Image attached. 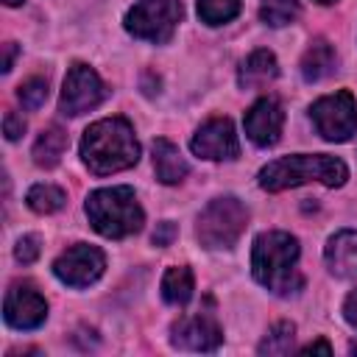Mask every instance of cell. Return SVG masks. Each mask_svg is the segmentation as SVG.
Returning <instances> with one entry per match:
<instances>
[{
    "label": "cell",
    "instance_id": "obj_1",
    "mask_svg": "<svg viewBox=\"0 0 357 357\" xmlns=\"http://www.w3.org/2000/svg\"><path fill=\"white\" fill-rule=\"evenodd\" d=\"M81 159L95 176L120 173L137 165L139 142L126 117H106L92 123L81 139Z\"/></svg>",
    "mask_w": 357,
    "mask_h": 357
},
{
    "label": "cell",
    "instance_id": "obj_2",
    "mask_svg": "<svg viewBox=\"0 0 357 357\" xmlns=\"http://www.w3.org/2000/svg\"><path fill=\"white\" fill-rule=\"evenodd\" d=\"M254 279L276 296H293L304 279L298 273V240L287 231H262L251 248Z\"/></svg>",
    "mask_w": 357,
    "mask_h": 357
},
{
    "label": "cell",
    "instance_id": "obj_3",
    "mask_svg": "<svg viewBox=\"0 0 357 357\" xmlns=\"http://www.w3.org/2000/svg\"><path fill=\"white\" fill-rule=\"evenodd\" d=\"M349 178V167L329 153H296L268 162L259 170V187L268 192H282L307 181H321L326 187H340Z\"/></svg>",
    "mask_w": 357,
    "mask_h": 357
},
{
    "label": "cell",
    "instance_id": "obj_4",
    "mask_svg": "<svg viewBox=\"0 0 357 357\" xmlns=\"http://www.w3.org/2000/svg\"><path fill=\"white\" fill-rule=\"evenodd\" d=\"M86 218L92 229L103 237L120 240L142 229V206L131 187H103L89 192L86 198Z\"/></svg>",
    "mask_w": 357,
    "mask_h": 357
},
{
    "label": "cell",
    "instance_id": "obj_5",
    "mask_svg": "<svg viewBox=\"0 0 357 357\" xmlns=\"http://www.w3.org/2000/svg\"><path fill=\"white\" fill-rule=\"evenodd\" d=\"M245 223H248V209L237 198L223 195L201 209L195 237L204 248H231L245 231Z\"/></svg>",
    "mask_w": 357,
    "mask_h": 357
},
{
    "label": "cell",
    "instance_id": "obj_6",
    "mask_svg": "<svg viewBox=\"0 0 357 357\" xmlns=\"http://www.w3.org/2000/svg\"><path fill=\"white\" fill-rule=\"evenodd\" d=\"M181 0H139L126 14V31L137 39L165 45L181 20Z\"/></svg>",
    "mask_w": 357,
    "mask_h": 357
},
{
    "label": "cell",
    "instance_id": "obj_7",
    "mask_svg": "<svg viewBox=\"0 0 357 357\" xmlns=\"http://www.w3.org/2000/svg\"><path fill=\"white\" fill-rule=\"evenodd\" d=\"M310 117H312L318 134L329 142H346L357 131V103H354L351 92H346V89L318 98L310 109Z\"/></svg>",
    "mask_w": 357,
    "mask_h": 357
},
{
    "label": "cell",
    "instance_id": "obj_8",
    "mask_svg": "<svg viewBox=\"0 0 357 357\" xmlns=\"http://www.w3.org/2000/svg\"><path fill=\"white\" fill-rule=\"evenodd\" d=\"M103 98H106V86H103V81L98 78V73H95L89 64L75 61V64L67 70L59 109H61V114H67V117H78V114L95 109Z\"/></svg>",
    "mask_w": 357,
    "mask_h": 357
},
{
    "label": "cell",
    "instance_id": "obj_9",
    "mask_svg": "<svg viewBox=\"0 0 357 357\" xmlns=\"http://www.w3.org/2000/svg\"><path fill=\"white\" fill-rule=\"evenodd\" d=\"M106 268V257L100 248L86 245V243H75L70 245L56 262H53V273L70 284V287H86L92 284Z\"/></svg>",
    "mask_w": 357,
    "mask_h": 357
},
{
    "label": "cell",
    "instance_id": "obj_10",
    "mask_svg": "<svg viewBox=\"0 0 357 357\" xmlns=\"http://www.w3.org/2000/svg\"><path fill=\"white\" fill-rule=\"evenodd\" d=\"M3 315H6V324L14 329H36L47 318V301L33 284L17 282L6 293Z\"/></svg>",
    "mask_w": 357,
    "mask_h": 357
},
{
    "label": "cell",
    "instance_id": "obj_11",
    "mask_svg": "<svg viewBox=\"0 0 357 357\" xmlns=\"http://www.w3.org/2000/svg\"><path fill=\"white\" fill-rule=\"evenodd\" d=\"M170 343L178 349H190V351H215L223 343V332H220L215 312L204 310V312L176 321L170 329Z\"/></svg>",
    "mask_w": 357,
    "mask_h": 357
},
{
    "label": "cell",
    "instance_id": "obj_12",
    "mask_svg": "<svg viewBox=\"0 0 357 357\" xmlns=\"http://www.w3.org/2000/svg\"><path fill=\"white\" fill-rule=\"evenodd\" d=\"M192 153H198L201 159H212V162H220V159H234L240 153V142H237V134H234V126L229 117H212L206 120L195 137H192Z\"/></svg>",
    "mask_w": 357,
    "mask_h": 357
},
{
    "label": "cell",
    "instance_id": "obj_13",
    "mask_svg": "<svg viewBox=\"0 0 357 357\" xmlns=\"http://www.w3.org/2000/svg\"><path fill=\"white\" fill-rule=\"evenodd\" d=\"M282 126H284V112H282L276 98H259L245 112V134L259 148H268V145L279 142Z\"/></svg>",
    "mask_w": 357,
    "mask_h": 357
},
{
    "label": "cell",
    "instance_id": "obj_14",
    "mask_svg": "<svg viewBox=\"0 0 357 357\" xmlns=\"http://www.w3.org/2000/svg\"><path fill=\"white\" fill-rule=\"evenodd\" d=\"M329 271L340 279H357V231H337L324 248Z\"/></svg>",
    "mask_w": 357,
    "mask_h": 357
},
{
    "label": "cell",
    "instance_id": "obj_15",
    "mask_svg": "<svg viewBox=\"0 0 357 357\" xmlns=\"http://www.w3.org/2000/svg\"><path fill=\"white\" fill-rule=\"evenodd\" d=\"M153 170L162 184H178L190 167H187L181 151L170 139L159 137V139H153Z\"/></svg>",
    "mask_w": 357,
    "mask_h": 357
},
{
    "label": "cell",
    "instance_id": "obj_16",
    "mask_svg": "<svg viewBox=\"0 0 357 357\" xmlns=\"http://www.w3.org/2000/svg\"><path fill=\"white\" fill-rule=\"evenodd\" d=\"M279 75V64H276V56L271 50H254L243 64H240V86L243 89H259L265 84H271L273 78Z\"/></svg>",
    "mask_w": 357,
    "mask_h": 357
},
{
    "label": "cell",
    "instance_id": "obj_17",
    "mask_svg": "<svg viewBox=\"0 0 357 357\" xmlns=\"http://www.w3.org/2000/svg\"><path fill=\"white\" fill-rule=\"evenodd\" d=\"M335 64H337L335 47L326 39H315L301 59V75L304 81H321L335 70Z\"/></svg>",
    "mask_w": 357,
    "mask_h": 357
},
{
    "label": "cell",
    "instance_id": "obj_18",
    "mask_svg": "<svg viewBox=\"0 0 357 357\" xmlns=\"http://www.w3.org/2000/svg\"><path fill=\"white\" fill-rule=\"evenodd\" d=\"M64 148H67V131L59 126H50L33 142V162L39 167H53V165H59Z\"/></svg>",
    "mask_w": 357,
    "mask_h": 357
},
{
    "label": "cell",
    "instance_id": "obj_19",
    "mask_svg": "<svg viewBox=\"0 0 357 357\" xmlns=\"http://www.w3.org/2000/svg\"><path fill=\"white\" fill-rule=\"evenodd\" d=\"M190 296H192V271L187 265L167 268V273L162 276V298L173 307H184Z\"/></svg>",
    "mask_w": 357,
    "mask_h": 357
},
{
    "label": "cell",
    "instance_id": "obj_20",
    "mask_svg": "<svg viewBox=\"0 0 357 357\" xmlns=\"http://www.w3.org/2000/svg\"><path fill=\"white\" fill-rule=\"evenodd\" d=\"M25 201H28V206H31L33 212L50 215V212H59L67 198H64V190H59V187H53V184H33V187L28 190Z\"/></svg>",
    "mask_w": 357,
    "mask_h": 357
},
{
    "label": "cell",
    "instance_id": "obj_21",
    "mask_svg": "<svg viewBox=\"0 0 357 357\" xmlns=\"http://www.w3.org/2000/svg\"><path fill=\"white\" fill-rule=\"evenodd\" d=\"M293 340H296V326L290 321L276 324L259 343V354H290L293 351Z\"/></svg>",
    "mask_w": 357,
    "mask_h": 357
},
{
    "label": "cell",
    "instance_id": "obj_22",
    "mask_svg": "<svg viewBox=\"0 0 357 357\" xmlns=\"http://www.w3.org/2000/svg\"><path fill=\"white\" fill-rule=\"evenodd\" d=\"M240 14V0H198V17L206 25L229 22Z\"/></svg>",
    "mask_w": 357,
    "mask_h": 357
},
{
    "label": "cell",
    "instance_id": "obj_23",
    "mask_svg": "<svg viewBox=\"0 0 357 357\" xmlns=\"http://www.w3.org/2000/svg\"><path fill=\"white\" fill-rule=\"evenodd\" d=\"M296 17H298V3L296 0H265L262 8H259V20L265 25H273V28L287 25Z\"/></svg>",
    "mask_w": 357,
    "mask_h": 357
},
{
    "label": "cell",
    "instance_id": "obj_24",
    "mask_svg": "<svg viewBox=\"0 0 357 357\" xmlns=\"http://www.w3.org/2000/svg\"><path fill=\"white\" fill-rule=\"evenodd\" d=\"M17 98L25 109H39L47 100V78H28L25 84H20Z\"/></svg>",
    "mask_w": 357,
    "mask_h": 357
},
{
    "label": "cell",
    "instance_id": "obj_25",
    "mask_svg": "<svg viewBox=\"0 0 357 357\" xmlns=\"http://www.w3.org/2000/svg\"><path fill=\"white\" fill-rule=\"evenodd\" d=\"M14 257L22 262V265H31L36 257H39V237L33 234H25L17 240V248H14Z\"/></svg>",
    "mask_w": 357,
    "mask_h": 357
},
{
    "label": "cell",
    "instance_id": "obj_26",
    "mask_svg": "<svg viewBox=\"0 0 357 357\" xmlns=\"http://www.w3.org/2000/svg\"><path fill=\"white\" fill-rule=\"evenodd\" d=\"M3 128H6V139H20L22 131H25V120L17 114V112H6V120H3Z\"/></svg>",
    "mask_w": 357,
    "mask_h": 357
},
{
    "label": "cell",
    "instance_id": "obj_27",
    "mask_svg": "<svg viewBox=\"0 0 357 357\" xmlns=\"http://www.w3.org/2000/svg\"><path fill=\"white\" fill-rule=\"evenodd\" d=\"M173 237H176V226L170 223V220H165V223H159L156 226V231H153V245H170L173 243Z\"/></svg>",
    "mask_w": 357,
    "mask_h": 357
},
{
    "label": "cell",
    "instance_id": "obj_28",
    "mask_svg": "<svg viewBox=\"0 0 357 357\" xmlns=\"http://www.w3.org/2000/svg\"><path fill=\"white\" fill-rule=\"evenodd\" d=\"M343 318H346L351 326H357V290H351V293L346 296V301H343Z\"/></svg>",
    "mask_w": 357,
    "mask_h": 357
},
{
    "label": "cell",
    "instance_id": "obj_29",
    "mask_svg": "<svg viewBox=\"0 0 357 357\" xmlns=\"http://www.w3.org/2000/svg\"><path fill=\"white\" fill-rule=\"evenodd\" d=\"M312 351H321V354H332V346H329L326 340H315V343H310V346H304V349H301V354H312Z\"/></svg>",
    "mask_w": 357,
    "mask_h": 357
},
{
    "label": "cell",
    "instance_id": "obj_30",
    "mask_svg": "<svg viewBox=\"0 0 357 357\" xmlns=\"http://www.w3.org/2000/svg\"><path fill=\"white\" fill-rule=\"evenodd\" d=\"M14 53H17V45H14V42H6V56H3V73H8V70H11V64H14Z\"/></svg>",
    "mask_w": 357,
    "mask_h": 357
},
{
    "label": "cell",
    "instance_id": "obj_31",
    "mask_svg": "<svg viewBox=\"0 0 357 357\" xmlns=\"http://www.w3.org/2000/svg\"><path fill=\"white\" fill-rule=\"evenodd\" d=\"M3 3H6V6H22L25 0H3Z\"/></svg>",
    "mask_w": 357,
    "mask_h": 357
},
{
    "label": "cell",
    "instance_id": "obj_32",
    "mask_svg": "<svg viewBox=\"0 0 357 357\" xmlns=\"http://www.w3.org/2000/svg\"><path fill=\"white\" fill-rule=\"evenodd\" d=\"M349 351H357V343H351V346H349Z\"/></svg>",
    "mask_w": 357,
    "mask_h": 357
},
{
    "label": "cell",
    "instance_id": "obj_33",
    "mask_svg": "<svg viewBox=\"0 0 357 357\" xmlns=\"http://www.w3.org/2000/svg\"><path fill=\"white\" fill-rule=\"evenodd\" d=\"M318 3H335V0H318Z\"/></svg>",
    "mask_w": 357,
    "mask_h": 357
}]
</instances>
